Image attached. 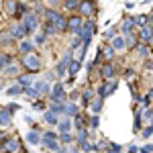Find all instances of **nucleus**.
I'll return each mask as SVG.
<instances>
[{
	"instance_id": "nucleus-8",
	"label": "nucleus",
	"mask_w": 153,
	"mask_h": 153,
	"mask_svg": "<svg viewBox=\"0 0 153 153\" xmlns=\"http://www.w3.org/2000/svg\"><path fill=\"white\" fill-rule=\"evenodd\" d=\"M153 37V27H141L139 29V35H137V39H139V43H147V41H151Z\"/></svg>"
},
{
	"instance_id": "nucleus-44",
	"label": "nucleus",
	"mask_w": 153,
	"mask_h": 153,
	"mask_svg": "<svg viewBox=\"0 0 153 153\" xmlns=\"http://www.w3.org/2000/svg\"><path fill=\"white\" fill-rule=\"evenodd\" d=\"M76 112H78V106L74 102H68V114H76Z\"/></svg>"
},
{
	"instance_id": "nucleus-37",
	"label": "nucleus",
	"mask_w": 153,
	"mask_h": 153,
	"mask_svg": "<svg viewBox=\"0 0 153 153\" xmlns=\"http://www.w3.org/2000/svg\"><path fill=\"white\" fill-rule=\"evenodd\" d=\"M108 153H123V147L120 145H117V143H108Z\"/></svg>"
},
{
	"instance_id": "nucleus-35",
	"label": "nucleus",
	"mask_w": 153,
	"mask_h": 153,
	"mask_svg": "<svg viewBox=\"0 0 153 153\" xmlns=\"http://www.w3.org/2000/svg\"><path fill=\"white\" fill-rule=\"evenodd\" d=\"M76 8H80V4H78V0H65V10L74 12Z\"/></svg>"
},
{
	"instance_id": "nucleus-48",
	"label": "nucleus",
	"mask_w": 153,
	"mask_h": 153,
	"mask_svg": "<svg viewBox=\"0 0 153 153\" xmlns=\"http://www.w3.org/2000/svg\"><path fill=\"white\" fill-rule=\"evenodd\" d=\"M149 102H151V98H149V96H143V100H141L143 108H147V106H149Z\"/></svg>"
},
{
	"instance_id": "nucleus-18",
	"label": "nucleus",
	"mask_w": 153,
	"mask_h": 153,
	"mask_svg": "<svg viewBox=\"0 0 153 153\" xmlns=\"http://www.w3.org/2000/svg\"><path fill=\"white\" fill-rule=\"evenodd\" d=\"M4 6H6V12H8V14H16V12L21 10V8H19L21 4H19L16 0H6V2H4Z\"/></svg>"
},
{
	"instance_id": "nucleus-10",
	"label": "nucleus",
	"mask_w": 153,
	"mask_h": 153,
	"mask_svg": "<svg viewBox=\"0 0 153 153\" xmlns=\"http://www.w3.org/2000/svg\"><path fill=\"white\" fill-rule=\"evenodd\" d=\"M12 123V112L8 108H2L0 110V127H8Z\"/></svg>"
},
{
	"instance_id": "nucleus-30",
	"label": "nucleus",
	"mask_w": 153,
	"mask_h": 153,
	"mask_svg": "<svg viewBox=\"0 0 153 153\" xmlns=\"http://www.w3.org/2000/svg\"><path fill=\"white\" fill-rule=\"evenodd\" d=\"M135 25H139V27H147V25H149V16H147V14H139V16H135Z\"/></svg>"
},
{
	"instance_id": "nucleus-2",
	"label": "nucleus",
	"mask_w": 153,
	"mask_h": 153,
	"mask_svg": "<svg viewBox=\"0 0 153 153\" xmlns=\"http://www.w3.org/2000/svg\"><path fill=\"white\" fill-rule=\"evenodd\" d=\"M23 29H25V35H33L37 29V16L33 14V12H25V19H23Z\"/></svg>"
},
{
	"instance_id": "nucleus-50",
	"label": "nucleus",
	"mask_w": 153,
	"mask_h": 153,
	"mask_svg": "<svg viewBox=\"0 0 153 153\" xmlns=\"http://www.w3.org/2000/svg\"><path fill=\"white\" fill-rule=\"evenodd\" d=\"M123 76H125V78H131V76H133V70H125V74H123Z\"/></svg>"
},
{
	"instance_id": "nucleus-3",
	"label": "nucleus",
	"mask_w": 153,
	"mask_h": 153,
	"mask_svg": "<svg viewBox=\"0 0 153 153\" xmlns=\"http://www.w3.org/2000/svg\"><path fill=\"white\" fill-rule=\"evenodd\" d=\"M23 65L27 68L29 71H39L41 70V59L37 57V55H33V53H29V55H23Z\"/></svg>"
},
{
	"instance_id": "nucleus-45",
	"label": "nucleus",
	"mask_w": 153,
	"mask_h": 153,
	"mask_svg": "<svg viewBox=\"0 0 153 153\" xmlns=\"http://www.w3.org/2000/svg\"><path fill=\"white\" fill-rule=\"evenodd\" d=\"M141 153H153V145H151V143L143 145V147H141Z\"/></svg>"
},
{
	"instance_id": "nucleus-56",
	"label": "nucleus",
	"mask_w": 153,
	"mask_h": 153,
	"mask_svg": "<svg viewBox=\"0 0 153 153\" xmlns=\"http://www.w3.org/2000/svg\"><path fill=\"white\" fill-rule=\"evenodd\" d=\"M149 43H151V45H153V37H151V41H149Z\"/></svg>"
},
{
	"instance_id": "nucleus-7",
	"label": "nucleus",
	"mask_w": 153,
	"mask_h": 153,
	"mask_svg": "<svg viewBox=\"0 0 153 153\" xmlns=\"http://www.w3.org/2000/svg\"><path fill=\"white\" fill-rule=\"evenodd\" d=\"M114 90H117V82H114V80H112V82L108 80L106 84H102V86L98 88V98H102V100H104L106 96H108V94H112Z\"/></svg>"
},
{
	"instance_id": "nucleus-54",
	"label": "nucleus",
	"mask_w": 153,
	"mask_h": 153,
	"mask_svg": "<svg viewBox=\"0 0 153 153\" xmlns=\"http://www.w3.org/2000/svg\"><path fill=\"white\" fill-rule=\"evenodd\" d=\"M0 153H4V147H2V143H0Z\"/></svg>"
},
{
	"instance_id": "nucleus-32",
	"label": "nucleus",
	"mask_w": 153,
	"mask_h": 153,
	"mask_svg": "<svg viewBox=\"0 0 153 153\" xmlns=\"http://www.w3.org/2000/svg\"><path fill=\"white\" fill-rule=\"evenodd\" d=\"M71 129V123L68 118H63V120H59V133H70Z\"/></svg>"
},
{
	"instance_id": "nucleus-55",
	"label": "nucleus",
	"mask_w": 153,
	"mask_h": 153,
	"mask_svg": "<svg viewBox=\"0 0 153 153\" xmlns=\"http://www.w3.org/2000/svg\"><path fill=\"white\" fill-rule=\"evenodd\" d=\"M147 96H149V98H153V90H151V92H149V94H147Z\"/></svg>"
},
{
	"instance_id": "nucleus-21",
	"label": "nucleus",
	"mask_w": 153,
	"mask_h": 153,
	"mask_svg": "<svg viewBox=\"0 0 153 153\" xmlns=\"http://www.w3.org/2000/svg\"><path fill=\"white\" fill-rule=\"evenodd\" d=\"M100 53H102V57H104V59H108V61H110V59L114 57V53H117V49L112 47V45H104V47L100 49Z\"/></svg>"
},
{
	"instance_id": "nucleus-22",
	"label": "nucleus",
	"mask_w": 153,
	"mask_h": 153,
	"mask_svg": "<svg viewBox=\"0 0 153 153\" xmlns=\"http://www.w3.org/2000/svg\"><path fill=\"white\" fill-rule=\"evenodd\" d=\"M19 94H25V88L21 86V84H14V86H10L8 90H6V96H19Z\"/></svg>"
},
{
	"instance_id": "nucleus-38",
	"label": "nucleus",
	"mask_w": 153,
	"mask_h": 153,
	"mask_svg": "<svg viewBox=\"0 0 153 153\" xmlns=\"http://www.w3.org/2000/svg\"><path fill=\"white\" fill-rule=\"evenodd\" d=\"M151 135H153V123L149 125V127H145V129L141 131V137H143V139H149Z\"/></svg>"
},
{
	"instance_id": "nucleus-46",
	"label": "nucleus",
	"mask_w": 153,
	"mask_h": 153,
	"mask_svg": "<svg viewBox=\"0 0 153 153\" xmlns=\"http://www.w3.org/2000/svg\"><path fill=\"white\" fill-rule=\"evenodd\" d=\"M45 139H59V135H55L53 131H45V135H43Z\"/></svg>"
},
{
	"instance_id": "nucleus-27",
	"label": "nucleus",
	"mask_w": 153,
	"mask_h": 153,
	"mask_svg": "<svg viewBox=\"0 0 153 153\" xmlns=\"http://www.w3.org/2000/svg\"><path fill=\"white\" fill-rule=\"evenodd\" d=\"M33 88H35V92H37V94H47V92H49L47 82H37L35 86H33Z\"/></svg>"
},
{
	"instance_id": "nucleus-42",
	"label": "nucleus",
	"mask_w": 153,
	"mask_h": 153,
	"mask_svg": "<svg viewBox=\"0 0 153 153\" xmlns=\"http://www.w3.org/2000/svg\"><path fill=\"white\" fill-rule=\"evenodd\" d=\"M143 120H151L153 123V108H149V110L143 112Z\"/></svg>"
},
{
	"instance_id": "nucleus-12",
	"label": "nucleus",
	"mask_w": 153,
	"mask_h": 153,
	"mask_svg": "<svg viewBox=\"0 0 153 153\" xmlns=\"http://www.w3.org/2000/svg\"><path fill=\"white\" fill-rule=\"evenodd\" d=\"M4 153H14V151H19V141L14 139V137H10V139H6L4 141Z\"/></svg>"
},
{
	"instance_id": "nucleus-5",
	"label": "nucleus",
	"mask_w": 153,
	"mask_h": 153,
	"mask_svg": "<svg viewBox=\"0 0 153 153\" xmlns=\"http://www.w3.org/2000/svg\"><path fill=\"white\" fill-rule=\"evenodd\" d=\"M71 53L70 51H68V53H65V55H63V59H61V61H59L57 63V68H55V74H57V78H63V76H65V74H68V70H70V63H71Z\"/></svg>"
},
{
	"instance_id": "nucleus-39",
	"label": "nucleus",
	"mask_w": 153,
	"mask_h": 153,
	"mask_svg": "<svg viewBox=\"0 0 153 153\" xmlns=\"http://www.w3.org/2000/svg\"><path fill=\"white\" fill-rule=\"evenodd\" d=\"M137 37H133V35H129V37H125V43H127V47H137Z\"/></svg>"
},
{
	"instance_id": "nucleus-57",
	"label": "nucleus",
	"mask_w": 153,
	"mask_h": 153,
	"mask_svg": "<svg viewBox=\"0 0 153 153\" xmlns=\"http://www.w3.org/2000/svg\"><path fill=\"white\" fill-rule=\"evenodd\" d=\"M29 2H37V0H29Z\"/></svg>"
},
{
	"instance_id": "nucleus-34",
	"label": "nucleus",
	"mask_w": 153,
	"mask_h": 153,
	"mask_svg": "<svg viewBox=\"0 0 153 153\" xmlns=\"http://www.w3.org/2000/svg\"><path fill=\"white\" fill-rule=\"evenodd\" d=\"M59 141L63 143V145H70V143H74V137H71L70 133H59Z\"/></svg>"
},
{
	"instance_id": "nucleus-1",
	"label": "nucleus",
	"mask_w": 153,
	"mask_h": 153,
	"mask_svg": "<svg viewBox=\"0 0 153 153\" xmlns=\"http://www.w3.org/2000/svg\"><path fill=\"white\" fill-rule=\"evenodd\" d=\"M45 21H47V23H53L57 29H61V31H65V29H68V21H65L57 10H53V8L45 10Z\"/></svg>"
},
{
	"instance_id": "nucleus-4",
	"label": "nucleus",
	"mask_w": 153,
	"mask_h": 153,
	"mask_svg": "<svg viewBox=\"0 0 153 153\" xmlns=\"http://www.w3.org/2000/svg\"><path fill=\"white\" fill-rule=\"evenodd\" d=\"M78 12H80V16H86V19L94 16V12H96V2H94V0H82V2H80V8H78Z\"/></svg>"
},
{
	"instance_id": "nucleus-16",
	"label": "nucleus",
	"mask_w": 153,
	"mask_h": 153,
	"mask_svg": "<svg viewBox=\"0 0 153 153\" xmlns=\"http://www.w3.org/2000/svg\"><path fill=\"white\" fill-rule=\"evenodd\" d=\"M120 31L127 33V35H131V33L135 31V19H125L123 25H120Z\"/></svg>"
},
{
	"instance_id": "nucleus-36",
	"label": "nucleus",
	"mask_w": 153,
	"mask_h": 153,
	"mask_svg": "<svg viewBox=\"0 0 153 153\" xmlns=\"http://www.w3.org/2000/svg\"><path fill=\"white\" fill-rule=\"evenodd\" d=\"M141 120H143V112H141V110H137V114H135V127H133L135 131L141 129ZM143 123H145V120H143Z\"/></svg>"
},
{
	"instance_id": "nucleus-9",
	"label": "nucleus",
	"mask_w": 153,
	"mask_h": 153,
	"mask_svg": "<svg viewBox=\"0 0 153 153\" xmlns=\"http://www.w3.org/2000/svg\"><path fill=\"white\" fill-rule=\"evenodd\" d=\"M100 74H102V78H104L106 82H108V80H112V78H114V74H117V68H114L112 63H104V65H102V70H100Z\"/></svg>"
},
{
	"instance_id": "nucleus-47",
	"label": "nucleus",
	"mask_w": 153,
	"mask_h": 153,
	"mask_svg": "<svg viewBox=\"0 0 153 153\" xmlns=\"http://www.w3.org/2000/svg\"><path fill=\"white\" fill-rule=\"evenodd\" d=\"M127 153H141V149H139L137 145H129V149H127Z\"/></svg>"
},
{
	"instance_id": "nucleus-59",
	"label": "nucleus",
	"mask_w": 153,
	"mask_h": 153,
	"mask_svg": "<svg viewBox=\"0 0 153 153\" xmlns=\"http://www.w3.org/2000/svg\"><path fill=\"white\" fill-rule=\"evenodd\" d=\"M0 88H2V86H0Z\"/></svg>"
},
{
	"instance_id": "nucleus-23",
	"label": "nucleus",
	"mask_w": 153,
	"mask_h": 153,
	"mask_svg": "<svg viewBox=\"0 0 153 153\" xmlns=\"http://www.w3.org/2000/svg\"><path fill=\"white\" fill-rule=\"evenodd\" d=\"M19 49H21V53H23V55H29V53L33 51V43H31L29 39H27V41H21Z\"/></svg>"
},
{
	"instance_id": "nucleus-26",
	"label": "nucleus",
	"mask_w": 153,
	"mask_h": 153,
	"mask_svg": "<svg viewBox=\"0 0 153 153\" xmlns=\"http://www.w3.org/2000/svg\"><path fill=\"white\" fill-rule=\"evenodd\" d=\"M27 141L31 143V145H39V143H41L39 133H37V131H29V133H27Z\"/></svg>"
},
{
	"instance_id": "nucleus-14",
	"label": "nucleus",
	"mask_w": 153,
	"mask_h": 153,
	"mask_svg": "<svg viewBox=\"0 0 153 153\" xmlns=\"http://www.w3.org/2000/svg\"><path fill=\"white\" fill-rule=\"evenodd\" d=\"M63 84L61 82H57L55 84V86H53V90H51V98H53V100H63Z\"/></svg>"
},
{
	"instance_id": "nucleus-53",
	"label": "nucleus",
	"mask_w": 153,
	"mask_h": 153,
	"mask_svg": "<svg viewBox=\"0 0 153 153\" xmlns=\"http://www.w3.org/2000/svg\"><path fill=\"white\" fill-rule=\"evenodd\" d=\"M149 27H153V12L149 14Z\"/></svg>"
},
{
	"instance_id": "nucleus-51",
	"label": "nucleus",
	"mask_w": 153,
	"mask_h": 153,
	"mask_svg": "<svg viewBox=\"0 0 153 153\" xmlns=\"http://www.w3.org/2000/svg\"><path fill=\"white\" fill-rule=\"evenodd\" d=\"M33 106H35V108H37V110H43V108H45V106H43V104H41V102H35V104H33Z\"/></svg>"
},
{
	"instance_id": "nucleus-49",
	"label": "nucleus",
	"mask_w": 153,
	"mask_h": 153,
	"mask_svg": "<svg viewBox=\"0 0 153 153\" xmlns=\"http://www.w3.org/2000/svg\"><path fill=\"white\" fill-rule=\"evenodd\" d=\"M19 108H21V106H19V104H12V106H8V110H10L12 114H14V112H16V110H19Z\"/></svg>"
},
{
	"instance_id": "nucleus-6",
	"label": "nucleus",
	"mask_w": 153,
	"mask_h": 153,
	"mask_svg": "<svg viewBox=\"0 0 153 153\" xmlns=\"http://www.w3.org/2000/svg\"><path fill=\"white\" fill-rule=\"evenodd\" d=\"M82 27H84V21H82V16L80 14H74V16H70L68 19V31H71V33H80L82 31Z\"/></svg>"
},
{
	"instance_id": "nucleus-20",
	"label": "nucleus",
	"mask_w": 153,
	"mask_h": 153,
	"mask_svg": "<svg viewBox=\"0 0 153 153\" xmlns=\"http://www.w3.org/2000/svg\"><path fill=\"white\" fill-rule=\"evenodd\" d=\"M110 45H112V47L117 49V51L125 49V47H127V43H125V37H123V35H117L114 39H112V41H110Z\"/></svg>"
},
{
	"instance_id": "nucleus-29",
	"label": "nucleus",
	"mask_w": 153,
	"mask_h": 153,
	"mask_svg": "<svg viewBox=\"0 0 153 153\" xmlns=\"http://www.w3.org/2000/svg\"><path fill=\"white\" fill-rule=\"evenodd\" d=\"M19 84H21L23 88H31V86H33V78H31L29 74H27V76H21V78H19Z\"/></svg>"
},
{
	"instance_id": "nucleus-28",
	"label": "nucleus",
	"mask_w": 153,
	"mask_h": 153,
	"mask_svg": "<svg viewBox=\"0 0 153 153\" xmlns=\"http://www.w3.org/2000/svg\"><path fill=\"white\" fill-rule=\"evenodd\" d=\"M43 33H45V35H53V33H57V27L53 23H47V21H45V23H43Z\"/></svg>"
},
{
	"instance_id": "nucleus-58",
	"label": "nucleus",
	"mask_w": 153,
	"mask_h": 153,
	"mask_svg": "<svg viewBox=\"0 0 153 153\" xmlns=\"http://www.w3.org/2000/svg\"><path fill=\"white\" fill-rule=\"evenodd\" d=\"M151 57H153V51H151Z\"/></svg>"
},
{
	"instance_id": "nucleus-15",
	"label": "nucleus",
	"mask_w": 153,
	"mask_h": 153,
	"mask_svg": "<svg viewBox=\"0 0 153 153\" xmlns=\"http://www.w3.org/2000/svg\"><path fill=\"white\" fill-rule=\"evenodd\" d=\"M80 68H82V59H71L70 70H68L70 78H76V76H78V71H80Z\"/></svg>"
},
{
	"instance_id": "nucleus-19",
	"label": "nucleus",
	"mask_w": 153,
	"mask_h": 153,
	"mask_svg": "<svg viewBox=\"0 0 153 153\" xmlns=\"http://www.w3.org/2000/svg\"><path fill=\"white\" fill-rule=\"evenodd\" d=\"M49 110H53L55 114H59V112H61V114H65V112H68V104H61L59 100H53V104H51Z\"/></svg>"
},
{
	"instance_id": "nucleus-25",
	"label": "nucleus",
	"mask_w": 153,
	"mask_h": 153,
	"mask_svg": "<svg viewBox=\"0 0 153 153\" xmlns=\"http://www.w3.org/2000/svg\"><path fill=\"white\" fill-rule=\"evenodd\" d=\"M4 76H19V65L16 63H8V65H4V71H2Z\"/></svg>"
},
{
	"instance_id": "nucleus-52",
	"label": "nucleus",
	"mask_w": 153,
	"mask_h": 153,
	"mask_svg": "<svg viewBox=\"0 0 153 153\" xmlns=\"http://www.w3.org/2000/svg\"><path fill=\"white\" fill-rule=\"evenodd\" d=\"M25 120H27V125H33V117H29V114H27V117H25Z\"/></svg>"
},
{
	"instance_id": "nucleus-31",
	"label": "nucleus",
	"mask_w": 153,
	"mask_h": 153,
	"mask_svg": "<svg viewBox=\"0 0 153 153\" xmlns=\"http://www.w3.org/2000/svg\"><path fill=\"white\" fill-rule=\"evenodd\" d=\"M90 110H92L94 114H98V112L102 110V98H98V100H94V102H90Z\"/></svg>"
},
{
	"instance_id": "nucleus-17",
	"label": "nucleus",
	"mask_w": 153,
	"mask_h": 153,
	"mask_svg": "<svg viewBox=\"0 0 153 153\" xmlns=\"http://www.w3.org/2000/svg\"><path fill=\"white\" fill-rule=\"evenodd\" d=\"M43 147L45 149H49V151H59L61 147H59V143H57V139H43Z\"/></svg>"
},
{
	"instance_id": "nucleus-43",
	"label": "nucleus",
	"mask_w": 153,
	"mask_h": 153,
	"mask_svg": "<svg viewBox=\"0 0 153 153\" xmlns=\"http://www.w3.org/2000/svg\"><path fill=\"white\" fill-rule=\"evenodd\" d=\"M45 37H47L45 33H39V35L35 37V43L37 45H43V43H45Z\"/></svg>"
},
{
	"instance_id": "nucleus-24",
	"label": "nucleus",
	"mask_w": 153,
	"mask_h": 153,
	"mask_svg": "<svg viewBox=\"0 0 153 153\" xmlns=\"http://www.w3.org/2000/svg\"><path fill=\"white\" fill-rule=\"evenodd\" d=\"M135 53H137V57H147V55H149V47H147L145 43H139V45L135 47Z\"/></svg>"
},
{
	"instance_id": "nucleus-40",
	"label": "nucleus",
	"mask_w": 153,
	"mask_h": 153,
	"mask_svg": "<svg viewBox=\"0 0 153 153\" xmlns=\"http://www.w3.org/2000/svg\"><path fill=\"white\" fill-rule=\"evenodd\" d=\"M114 33H117V29H114V27H112V29H108V31H104V39L106 41H112V39H114Z\"/></svg>"
},
{
	"instance_id": "nucleus-11",
	"label": "nucleus",
	"mask_w": 153,
	"mask_h": 153,
	"mask_svg": "<svg viewBox=\"0 0 153 153\" xmlns=\"http://www.w3.org/2000/svg\"><path fill=\"white\" fill-rule=\"evenodd\" d=\"M10 37H12V39H23V37H25V29H23V25H21V23H12Z\"/></svg>"
},
{
	"instance_id": "nucleus-13",
	"label": "nucleus",
	"mask_w": 153,
	"mask_h": 153,
	"mask_svg": "<svg viewBox=\"0 0 153 153\" xmlns=\"http://www.w3.org/2000/svg\"><path fill=\"white\" fill-rule=\"evenodd\" d=\"M43 120H45V125H59V118H57V114L53 112V110H47V112H43Z\"/></svg>"
},
{
	"instance_id": "nucleus-41",
	"label": "nucleus",
	"mask_w": 153,
	"mask_h": 153,
	"mask_svg": "<svg viewBox=\"0 0 153 153\" xmlns=\"http://www.w3.org/2000/svg\"><path fill=\"white\" fill-rule=\"evenodd\" d=\"M25 94L29 96L31 100H35L37 96H39V94H37V92H35V88H33V86H31V88H25Z\"/></svg>"
},
{
	"instance_id": "nucleus-33",
	"label": "nucleus",
	"mask_w": 153,
	"mask_h": 153,
	"mask_svg": "<svg viewBox=\"0 0 153 153\" xmlns=\"http://www.w3.org/2000/svg\"><path fill=\"white\" fill-rule=\"evenodd\" d=\"M88 125H90V129H98L100 127V118H98V114H92V117L88 118Z\"/></svg>"
}]
</instances>
